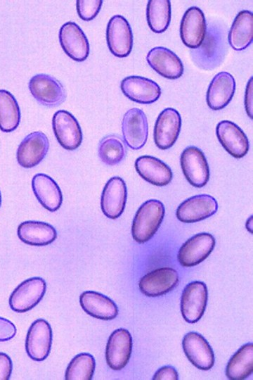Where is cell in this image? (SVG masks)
I'll return each instance as SVG.
<instances>
[{
	"label": "cell",
	"instance_id": "1",
	"mask_svg": "<svg viewBox=\"0 0 253 380\" xmlns=\"http://www.w3.org/2000/svg\"><path fill=\"white\" fill-rule=\"evenodd\" d=\"M226 32L219 23L212 21L207 25L202 44L190 51L193 61L198 68L211 70L223 61L228 49Z\"/></svg>",
	"mask_w": 253,
	"mask_h": 380
},
{
	"label": "cell",
	"instance_id": "2",
	"mask_svg": "<svg viewBox=\"0 0 253 380\" xmlns=\"http://www.w3.org/2000/svg\"><path fill=\"white\" fill-rule=\"evenodd\" d=\"M164 216V206L157 199L144 202L136 213L131 234L139 243L148 241L158 230Z\"/></svg>",
	"mask_w": 253,
	"mask_h": 380
},
{
	"label": "cell",
	"instance_id": "3",
	"mask_svg": "<svg viewBox=\"0 0 253 380\" xmlns=\"http://www.w3.org/2000/svg\"><path fill=\"white\" fill-rule=\"evenodd\" d=\"M28 87L35 100L44 106H58L66 99V91L62 83L49 75L41 73L33 76Z\"/></svg>",
	"mask_w": 253,
	"mask_h": 380
},
{
	"label": "cell",
	"instance_id": "4",
	"mask_svg": "<svg viewBox=\"0 0 253 380\" xmlns=\"http://www.w3.org/2000/svg\"><path fill=\"white\" fill-rule=\"evenodd\" d=\"M46 289L41 277H32L20 284L9 298L11 308L17 312H25L35 307L44 297Z\"/></svg>",
	"mask_w": 253,
	"mask_h": 380
},
{
	"label": "cell",
	"instance_id": "5",
	"mask_svg": "<svg viewBox=\"0 0 253 380\" xmlns=\"http://www.w3.org/2000/svg\"><path fill=\"white\" fill-rule=\"evenodd\" d=\"M181 167L187 181L193 186L201 188L209 179V165L203 152L194 146L186 147L180 158Z\"/></svg>",
	"mask_w": 253,
	"mask_h": 380
},
{
	"label": "cell",
	"instance_id": "6",
	"mask_svg": "<svg viewBox=\"0 0 253 380\" xmlns=\"http://www.w3.org/2000/svg\"><path fill=\"white\" fill-rule=\"evenodd\" d=\"M207 299V288L204 282L195 281L187 284L181 298V312L183 319L188 323L199 321L206 309Z\"/></svg>",
	"mask_w": 253,
	"mask_h": 380
},
{
	"label": "cell",
	"instance_id": "7",
	"mask_svg": "<svg viewBox=\"0 0 253 380\" xmlns=\"http://www.w3.org/2000/svg\"><path fill=\"white\" fill-rule=\"evenodd\" d=\"M52 127L60 145L68 151L79 148L82 141V132L77 119L65 110L56 111L52 118Z\"/></svg>",
	"mask_w": 253,
	"mask_h": 380
},
{
	"label": "cell",
	"instance_id": "8",
	"mask_svg": "<svg viewBox=\"0 0 253 380\" xmlns=\"http://www.w3.org/2000/svg\"><path fill=\"white\" fill-rule=\"evenodd\" d=\"M106 39L109 50L119 58L126 57L133 46V34L129 22L120 15L112 16L106 29Z\"/></svg>",
	"mask_w": 253,
	"mask_h": 380
},
{
	"label": "cell",
	"instance_id": "9",
	"mask_svg": "<svg viewBox=\"0 0 253 380\" xmlns=\"http://www.w3.org/2000/svg\"><path fill=\"white\" fill-rule=\"evenodd\" d=\"M214 237L206 232L188 239L179 248L177 259L183 267L195 266L205 260L215 246Z\"/></svg>",
	"mask_w": 253,
	"mask_h": 380
},
{
	"label": "cell",
	"instance_id": "10",
	"mask_svg": "<svg viewBox=\"0 0 253 380\" xmlns=\"http://www.w3.org/2000/svg\"><path fill=\"white\" fill-rule=\"evenodd\" d=\"M52 344V329L44 319L35 320L30 327L26 341L25 349L28 356L35 361L45 360Z\"/></svg>",
	"mask_w": 253,
	"mask_h": 380
},
{
	"label": "cell",
	"instance_id": "11",
	"mask_svg": "<svg viewBox=\"0 0 253 380\" xmlns=\"http://www.w3.org/2000/svg\"><path fill=\"white\" fill-rule=\"evenodd\" d=\"M218 210L216 200L212 196L200 194L183 201L177 208V219L184 223H193L207 219Z\"/></svg>",
	"mask_w": 253,
	"mask_h": 380
},
{
	"label": "cell",
	"instance_id": "12",
	"mask_svg": "<svg viewBox=\"0 0 253 380\" xmlns=\"http://www.w3.org/2000/svg\"><path fill=\"white\" fill-rule=\"evenodd\" d=\"M48 149L49 141L46 135L40 131L32 132L18 146L17 161L22 167L32 168L41 162Z\"/></svg>",
	"mask_w": 253,
	"mask_h": 380
},
{
	"label": "cell",
	"instance_id": "13",
	"mask_svg": "<svg viewBox=\"0 0 253 380\" xmlns=\"http://www.w3.org/2000/svg\"><path fill=\"white\" fill-rule=\"evenodd\" d=\"M181 127V118L174 108H167L158 115L154 127V141L162 150L171 148L176 142Z\"/></svg>",
	"mask_w": 253,
	"mask_h": 380
},
{
	"label": "cell",
	"instance_id": "14",
	"mask_svg": "<svg viewBox=\"0 0 253 380\" xmlns=\"http://www.w3.org/2000/svg\"><path fill=\"white\" fill-rule=\"evenodd\" d=\"M122 130L124 140L131 148H141L145 144L148 134V125L144 112L138 108L127 110L123 116Z\"/></svg>",
	"mask_w": 253,
	"mask_h": 380
},
{
	"label": "cell",
	"instance_id": "15",
	"mask_svg": "<svg viewBox=\"0 0 253 380\" xmlns=\"http://www.w3.org/2000/svg\"><path fill=\"white\" fill-rule=\"evenodd\" d=\"M59 41L65 53L72 60L82 62L89 56V41L77 23L70 21L63 24L59 30Z\"/></svg>",
	"mask_w": 253,
	"mask_h": 380
},
{
	"label": "cell",
	"instance_id": "16",
	"mask_svg": "<svg viewBox=\"0 0 253 380\" xmlns=\"http://www.w3.org/2000/svg\"><path fill=\"white\" fill-rule=\"evenodd\" d=\"M132 350V337L129 331L119 328L110 336L105 349L108 365L113 370L119 371L128 363Z\"/></svg>",
	"mask_w": 253,
	"mask_h": 380
},
{
	"label": "cell",
	"instance_id": "17",
	"mask_svg": "<svg viewBox=\"0 0 253 380\" xmlns=\"http://www.w3.org/2000/svg\"><path fill=\"white\" fill-rule=\"evenodd\" d=\"M179 274L171 267L155 269L139 281L140 291L148 297H157L171 291L179 283Z\"/></svg>",
	"mask_w": 253,
	"mask_h": 380
},
{
	"label": "cell",
	"instance_id": "18",
	"mask_svg": "<svg viewBox=\"0 0 253 380\" xmlns=\"http://www.w3.org/2000/svg\"><path fill=\"white\" fill-rule=\"evenodd\" d=\"M182 347L188 360L201 370H209L214 365V354L207 341L200 334L187 333L182 341Z\"/></svg>",
	"mask_w": 253,
	"mask_h": 380
},
{
	"label": "cell",
	"instance_id": "19",
	"mask_svg": "<svg viewBox=\"0 0 253 380\" xmlns=\"http://www.w3.org/2000/svg\"><path fill=\"white\" fill-rule=\"evenodd\" d=\"M127 197L126 186L119 177L110 178L101 194L100 207L103 213L110 219L118 218L124 212Z\"/></svg>",
	"mask_w": 253,
	"mask_h": 380
},
{
	"label": "cell",
	"instance_id": "20",
	"mask_svg": "<svg viewBox=\"0 0 253 380\" xmlns=\"http://www.w3.org/2000/svg\"><path fill=\"white\" fill-rule=\"evenodd\" d=\"M216 137L223 148L233 157L241 158L249 151V141L244 132L229 120L219 122L216 127Z\"/></svg>",
	"mask_w": 253,
	"mask_h": 380
},
{
	"label": "cell",
	"instance_id": "21",
	"mask_svg": "<svg viewBox=\"0 0 253 380\" xmlns=\"http://www.w3.org/2000/svg\"><path fill=\"white\" fill-rule=\"evenodd\" d=\"M120 88L127 98L139 103H154L161 95V89L155 82L141 76L125 77L121 82Z\"/></svg>",
	"mask_w": 253,
	"mask_h": 380
},
{
	"label": "cell",
	"instance_id": "22",
	"mask_svg": "<svg viewBox=\"0 0 253 380\" xmlns=\"http://www.w3.org/2000/svg\"><path fill=\"white\" fill-rule=\"evenodd\" d=\"M206 29L207 23L202 11L196 6L188 8L180 25V36L183 43L188 48H197L205 38Z\"/></svg>",
	"mask_w": 253,
	"mask_h": 380
},
{
	"label": "cell",
	"instance_id": "23",
	"mask_svg": "<svg viewBox=\"0 0 253 380\" xmlns=\"http://www.w3.org/2000/svg\"><path fill=\"white\" fill-rule=\"evenodd\" d=\"M149 65L163 77L175 80L183 73V65L179 57L170 49L157 46L146 56Z\"/></svg>",
	"mask_w": 253,
	"mask_h": 380
},
{
	"label": "cell",
	"instance_id": "24",
	"mask_svg": "<svg viewBox=\"0 0 253 380\" xmlns=\"http://www.w3.org/2000/svg\"><path fill=\"white\" fill-rule=\"evenodd\" d=\"M235 91V81L229 72H220L211 81L207 91V103L214 110L225 108L232 99Z\"/></svg>",
	"mask_w": 253,
	"mask_h": 380
},
{
	"label": "cell",
	"instance_id": "25",
	"mask_svg": "<svg viewBox=\"0 0 253 380\" xmlns=\"http://www.w3.org/2000/svg\"><path fill=\"white\" fill-rule=\"evenodd\" d=\"M135 169L144 180L155 186H166L172 180L171 168L161 160L151 156L138 157L135 161Z\"/></svg>",
	"mask_w": 253,
	"mask_h": 380
},
{
	"label": "cell",
	"instance_id": "26",
	"mask_svg": "<svg viewBox=\"0 0 253 380\" xmlns=\"http://www.w3.org/2000/svg\"><path fill=\"white\" fill-rule=\"evenodd\" d=\"M32 187L38 201L47 210L55 212L60 208L62 191L51 177L44 173L36 174L32 179Z\"/></svg>",
	"mask_w": 253,
	"mask_h": 380
},
{
	"label": "cell",
	"instance_id": "27",
	"mask_svg": "<svg viewBox=\"0 0 253 380\" xmlns=\"http://www.w3.org/2000/svg\"><path fill=\"white\" fill-rule=\"evenodd\" d=\"M79 303L84 312L99 319L111 320L118 315V308L115 302L96 291L83 292L79 296Z\"/></svg>",
	"mask_w": 253,
	"mask_h": 380
},
{
	"label": "cell",
	"instance_id": "28",
	"mask_svg": "<svg viewBox=\"0 0 253 380\" xmlns=\"http://www.w3.org/2000/svg\"><path fill=\"white\" fill-rule=\"evenodd\" d=\"M18 238L25 243L44 246L57 238L56 229L51 224L39 221H25L20 223L17 230Z\"/></svg>",
	"mask_w": 253,
	"mask_h": 380
},
{
	"label": "cell",
	"instance_id": "29",
	"mask_svg": "<svg viewBox=\"0 0 253 380\" xmlns=\"http://www.w3.org/2000/svg\"><path fill=\"white\" fill-rule=\"evenodd\" d=\"M253 14L251 11H240L234 19L228 34L231 46L236 51L246 49L252 42Z\"/></svg>",
	"mask_w": 253,
	"mask_h": 380
},
{
	"label": "cell",
	"instance_id": "30",
	"mask_svg": "<svg viewBox=\"0 0 253 380\" xmlns=\"http://www.w3.org/2000/svg\"><path fill=\"white\" fill-rule=\"evenodd\" d=\"M253 372V344L248 343L240 347L229 360L226 375L231 380H242Z\"/></svg>",
	"mask_w": 253,
	"mask_h": 380
},
{
	"label": "cell",
	"instance_id": "31",
	"mask_svg": "<svg viewBox=\"0 0 253 380\" xmlns=\"http://www.w3.org/2000/svg\"><path fill=\"white\" fill-rule=\"evenodd\" d=\"M20 121V110L15 97L9 91L0 89V129L4 132L15 130Z\"/></svg>",
	"mask_w": 253,
	"mask_h": 380
},
{
	"label": "cell",
	"instance_id": "32",
	"mask_svg": "<svg viewBox=\"0 0 253 380\" xmlns=\"http://www.w3.org/2000/svg\"><path fill=\"white\" fill-rule=\"evenodd\" d=\"M147 22L150 30L162 33L171 20V2L169 0H149L146 8Z\"/></svg>",
	"mask_w": 253,
	"mask_h": 380
},
{
	"label": "cell",
	"instance_id": "33",
	"mask_svg": "<svg viewBox=\"0 0 253 380\" xmlns=\"http://www.w3.org/2000/svg\"><path fill=\"white\" fill-rule=\"evenodd\" d=\"M126 151V144L120 136L110 134L100 141L98 153L103 163L112 166L124 159Z\"/></svg>",
	"mask_w": 253,
	"mask_h": 380
},
{
	"label": "cell",
	"instance_id": "34",
	"mask_svg": "<svg viewBox=\"0 0 253 380\" xmlns=\"http://www.w3.org/2000/svg\"><path fill=\"white\" fill-rule=\"evenodd\" d=\"M96 362L93 357L86 353L75 355L65 371L66 380H91L94 373Z\"/></svg>",
	"mask_w": 253,
	"mask_h": 380
},
{
	"label": "cell",
	"instance_id": "35",
	"mask_svg": "<svg viewBox=\"0 0 253 380\" xmlns=\"http://www.w3.org/2000/svg\"><path fill=\"white\" fill-rule=\"evenodd\" d=\"M102 4L101 0H77L76 6L79 17L84 21L93 20L99 13Z\"/></svg>",
	"mask_w": 253,
	"mask_h": 380
},
{
	"label": "cell",
	"instance_id": "36",
	"mask_svg": "<svg viewBox=\"0 0 253 380\" xmlns=\"http://www.w3.org/2000/svg\"><path fill=\"white\" fill-rule=\"evenodd\" d=\"M16 331L15 326L11 321L0 317V342L11 339Z\"/></svg>",
	"mask_w": 253,
	"mask_h": 380
},
{
	"label": "cell",
	"instance_id": "37",
	"mask_svg": "<svg viewBox=\"0 0 253 380\" xmlns=\"http://www.w3.org/2000/svg\"><path fill=\"white\" fill-rule=\"evenodd\" d=\"M13 365L10 357L0 353V380H8L12 373Z\"/></svg>",
	"mask_w": 253,
	"mask_h": 380
},
{
	"label": "cell",
	"instance_id": "38",
	"mask_svg": "<svg viewBox=\"0 0 253 380\" xmlns=\"http://www.w3.org/2000/svg\"><path fill=\"white\" fill-rule=\"evenodd\" d=\"M178 379V372L171 366H164L160 368L153 377L154 380H177Z\"/></svg>",
	"mask_w": 253,
	"mask_h": 380
},
{
	"label": "cell",
	"instance_id": "39",
	"mask_svg": "<svg viewBox=\"0 0 253 380\" xmlns=\"http://www.w3.org/2000/svg\"><path fill=\"white\" fill-rule=\"evenodd\" d=\"M245 107L247 115L252 119V77L249 78L246 87Z\"/></svg>",
	"mask_w": 253,
	"mask_h": 380
},
{
	"label": "cell",
	"instance_id": "40",
	"mask_svg": "<svg viewBox=\"0 0 253 380\" xmlns=\"http://www.w3.org/2000/svg\"><path fill=\"white\" fill-rule=\"evenodd\" d=\"M246 228L250 233H252V215L247 220Z\"/></svg>",
	"mask_w": 253,
	"mask_h": 380
},
{
	"label": "cell",
	"instance_id": "41",
	"mask_svg": "<svg viewBox=\"0 0 253 380\" xmlns=\"http://www.w3.org/2000/svg\"><path fill=\"white\" fill-rule=\"evenodd\" d=\"M1 191H0V207H1Z\"/></svg>",
	"mask_w": 253,
	"mask_h": 380
}]
</instances>
